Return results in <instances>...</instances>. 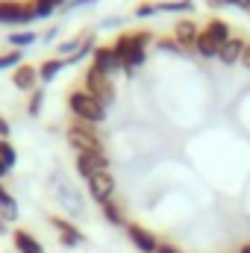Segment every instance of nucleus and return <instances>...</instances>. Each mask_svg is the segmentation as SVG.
Wrapping results in <instances>:
<instances>
[{"label": "nucleus", "instance_id": "1", "mask_svg": "<svg viewBox=\"0 0 250 253\" xmlns=\"http://www.w3.org/2000/svg\"><path fill=\"white\" fill-rule=\"evenodd\" d=\"M153 44V33L150 30H129V33H118L112 42L115 56L121 59V71L132 74L135 68H141L147 59V47Z\"/></svg>", "mask_w": 250, "mask_h": 253}, {"label": "nucleus", "instance_id": "2", "mask_svg": "<svg viewBox=\"0 0 250 253\" xmlns=\"http://www.w3.org/2000/svg\"><path fill=\"white\" fill-rule=\"evenodd\" d=\"M65 138L68 144L74 147V153H106V141H103V132L97 124H85V121H71L65 129Z\"/></svg>", "mask_w": 250, "mask_h": 253}, {"label": "nucleus", "instance_id": "3", "mask_svg": "<svg viewBox=\"0 0 250 253\" xmlns=\"http://www.w3.org/2000/svg\"><path fill=\"white\" fill-rule=\"evenodd\" d=\"M68 109H71V115H74V121H85V124H103L106 121V115H109V109L103 106V103H97L88 91H83V88H74L71 94H68Z\"/></svg>", "mask_w": 250, "mask_h": 253}, {"label": "nucleus", "instance_id": "4", "mask_svg": "<svg viewBox=\"0 0 250 253\" xmlns=\"http://www.w3.org/2000/svg\"><path fill=\"white\" fill-rule=\"evenodd\" d=\"M83 91H88L97 103H103L106 109L115 103V97H118V88H115V80L112 77H106V74H100L97 68H85V74H83V85H80Z\"/></svg>", "mask_w": 250, "mask_h": 253}, {"label": "nucleus", "instance_id": "5", "mask_svg": "<svg viewBox=\"0 0 250 253\" xmlns=\"http://www.w3.org/2000/svg\"><path fill=\"white\" fill-rule=\"evenodd\" d=\"M85 189H88L91 200H94L97 206H103V203L115 200L118 183H115V174H112V168H106V171H94V174L85 180Z\"/></svg>", "mask_w": 250, "mask_h": 253}, {"label": "nucleus", "instance_id": "6", "mask_svg": "<svg viewBox=\"0 0 250 253\" xmlns=\"http://www.w3.org/2000/svg\"><path fill=\"white\" fill-rule=\"evenodd\" d=\"M36 21L30 0H0V24L6 27H27Z\"/></svg>", "mask_w": 250, "mask_h": 253}, {"label": "nucleus", "instance_id": "7", "mask_svg": "<svg viewBox=\"0 0 250 253\" xmlns=\"http://www.w3.org/2000/svg\"><path fill=\"white\" fill-rule=\"evenodd\" d=\"M124 230H126V239H129V245H132L138 253H156V248H159V239H156V233H150L144 224H135V221H129Z\"/></svg>", "mask_w": 250, "mask_h": 253}, {"label": "nucleus", "instance_id": "8", "mask_svg": "<svg viewBox=\"0 0 250 253\" xmlns=\"http://www.w3.org/2000/svg\"><path fill=\"white\" fill-rule=\"evenodd\" d=\"M12 85L24 94H33L36 88H42V80H39V65L21 62L15 71H12Z\"/></svg>", "mask_w": 250, "mask_h": 253}, {"label": "nucleus", "instance_id": "9", "mask_svg": "<svg viewBox=\"0 0 250 253\" xmlns=\"http://www.w3.org/2000/svg\"><path fill=\"white\" fill-rule=\"evenodd\" d=\"M174 42L180 44V50L183 53H194V47H197V36H200V27L191 21V18H180L177 24H174Z\"/></svg>", "mask_w": 250, "mask_h": 253}, {"label": "nucleus", "instance_id": "10", "mask_svg": "<svg viewBox=\"0 0 250 253\" xmlns=\"http://www.w3.org/2000/svg\"><path fill=\"white\" fill-rule=\"evenodd\" d=\"M91 68H97V71L106 74V77H115V74L121 71V59L115 56L112 44H100V47H94V53H91Z\"/></svg>", "mask_w": 250, "mask_h": 253}, {"label": "nucleus", "instance_id": "11", "mask_svg": "<svg viewBox=\"0 0 250 253\" xmlns=\"http://www.w3.org/2000/svg\"><path fill=\"white\" fill-rule=\"evenodd\" d=\"M74 165H77V174H80L83 180H88L94 171H106V168H112V162H109V153H91V156H85V153H77Z\"/></svg>", "mask_w": 250, "mask_h": 253}, {"label": "nucleus", "instance_id": "12", "mask_svg": "<svg viewBox=\"0 0 250 253\" xmlns=\"http://www.w3.org/2000/svg\"><path fill=\"white\" fill-rule=\"evenodd\" d=\"M50 224H53V230L59 233V242H62L65 248H80V245H85V236H83V230H80L77 224H71L68 218L53 215V218H50Z\"/></svg>", "mask_w": 250, "mask_h": 253}, {"label": "nucleus", "instance_id": "13", "mask_svg": "<svg viewBox=\"0 0 250 253\" xmlns=\"http://www.w3.org/2000/svg\"><path fill=\"white\" fill-rule=\"evenodd\" d=\"M245 47H248V42L242 39V36H233L230 42H224V47L218 50V62L221 65H236L242 62V56H245Z\"/></svg>", "mask_w": 250, "mask_h": 253}, {"label": "nucleus", "instance_id": "14", "mask_svg": "<svg viewBox=\"0 0 250 253\" xmlns=\"http://www.w3.org/2000/svg\"><path fill=\"white\" fill-rule=\"evenodd\" d=\"M12 245H15L18 253H44L42 242H39L30 230H24V227H15V230H12Z\"/></svg>", "mask_w": 250, "mask_h": 253}, {"label": "nucleus", "instance_id": "15", "mask_svg": "<svg viewBox=\"0 0 250 253\" xmlns=\"http://www.w3.org/2000/svg\"><path fill=\"white\" fill-rule=\"evenodd\" d=\"M0 218L6 221V224H15L18 221V200H15V194L6 189V183L0 180Z\"/></svg>", "mask_w": 250, "mask_h": 253}, {"label": "nucleus", "instance_id": "16", "mask_svg": "<svg viewBox=\"0 0 250 253\" xmlns=\"http://www.w3.org/2000/svg\"><path fill=\"white\" fill-rule=\"evenodd\" d=\"M203 33H206L209 39H215L221 47H224V42L233 39V30H230V24H227L224 18H209V24L203 27Z\"/></svg>", "mask_w": 250, "mask_h": 253}, {"label": "nucleus", "instance_id": "17", "mask_svg": "<svg viewBox=\"0 0 250 253\" xmlns=\"http://www.w3.org/2000/svg\"><path fill=\"white\" fill-rule=\"evenodd\" d=\"M65 65H68V59H62V56H53V59H42V62H39V80L47 85L50 80H56V77H59V71H62Z\"/></svg>", "mask_w": 250, "mask_h": 253}, {"label": "nucleus", "instance_id": "18", "mask_svg": "<svg viewBox=\"0 0 250 253\" xmlns=\"http://www.w3.org/2000/svg\"><path fill=\"white\" fill-rule=\"evenodd\" d=\"M100 212H103V221H106V224H112V227H126V224H129V221H126V215H124V206H121L118 200L103 203V206H100Z\"/></svg>", "mask_w": 250, "mask_h": 253}, {"label": "nucleus", "instance_id": "19", "mask_svg": "<svg viewBox=\"0 0 250 253\" xmlns=\"http://www.w3.org/2000/svg\"><path fill=\"white\" fill-rule=\"evenodd\" d=\"M218 50H221V44L215 42V39H209L203 30H200V36H197V47H194V53L197 56H203V59H218Z\"/></svg>", "mask_w": 250, "mask_h": 253}, {"label": "nucleus", "instance_id": "20", "mask_svg": "<svg viewBox=\"0 0 250 253\" xmlns=\"http://www.w3.org/2000/svg\"><path fill=\"white\" fill-rule=\"evenodd\" d=\"M0 162L12 171L15 168V162H18V153H15V144L9 141V138H0Z\"/></svg>", "mask_w": 250, "mask_h": 253}, {"label": "nucleus", "instance_id": "21", "mask_svg": "<svg viewBox=\"0 0 250 253\" xmlns=\"http://www.w3.org/2000/svg\"><path fill=\"white\" fill-rule=\"evenodd\" d=\"M42 106H44V85H42V88H36V91L30 94L27 115H30V118H39V115H42Z\"/></svg>", "mask_w": 250, "mask_h": 253}, {"label": "nucleus", "instance_id": "22", "mask_svg": "<svg viewBox=\"0 0 250 253\" xmlns=\"http://www.w3.org/2000/svg\"><path fill=\"white\" fill-rule=\"evenodd\" d=\"M194 0H159V12H191Z\"/></svg>", "mask_w": 250, "mask_h": 253}, {"label": "nucleus", "instance_id": "23", "mask_svg": "<svg viewBox=\"0 0 250 253\" xmlns=\"http://www.w3.org/2000/svg\"><path fill=\"white\" fill-rule=\"evenodd\" d=\"M36 39H39L36 33L24 30V33H12V36H9V44H12V50H21V47H30Z\"/></svg>", "mask_w": 250, "mask_h": 253}, {"label": "nucleus", "instance_id": "24", "mask_svg": "<svg viewBox=\"0 0 250 253\" xmlns=\"http://www.w3.org/2000/svg\"><path fill=\"white\" fill-rule=\"evenodd\" d=\"M33 3V12H36V18H50L59 6H56V0H30Z\"/></svg>", "mask_w": 250, "mask_h": 253}, {"label": "nucleus", "instance_id": "25", "mask_svg": "<svg viewBox=\"0 0 250 253\" xmlns=\"http://www.w3.org/2000/svg\"><path fill=\"white\" fill-rule=\"evenodd\" d=\"M21 59H24V53L21 50H9V53H0V71H6V68H18L21 65Z\"/></svg>", "mask_w": 250, "mask_h": 253}, {"label": "nucleus", "instance_id": "26", "mask_svg": "<svg viewBox=\"0 0 250 253\" xmlns=\"http://www.w3.org/2000/svg\"><path fill=\"white\" fill-rule=\"evenodd\" d=\"M156 12H159V0H144V3L135 6V18H150Z\"/></svg>", "mask_w": 250, "mask_h": 253}, {"label": "nucleus", "instance_id": "27", "mask_svg": "<svg viewBox=\"0 0 250 253\" xmlns=\"http://www.w3.org/2000/svg\"><path fill=\"white\" fill-rule=\"evenodd\" d=\"M156 47H159V50H171V53H183V50H180V44L174 42V36H168V39H159V42H156Z\"/></svg>", "mask_w": 250, "mask_h": 253}, {"label": "nucleus", "instance_id": "28", "mask_svg": "<svg viewBox=\"0 0 250 253\" xmlns=\"http://www.w3.org/2000/svg\"><path fill=\"white\" fill-rule=\"evenodd\" d=\"M156 253H183L177 245H171V242H159V248H156Z\"/></svg>", "mask_w": 250, "mask_h": 253}, {"label": "nucleus", "instance_id": "29", "mask_svg": "<svg viewBox=\"0 0 250 253\" xmlns=\"http://www.w3.org/2000/svg\"><path fill=\"white\" fill-rule=\"evenodd\" d=\"M9 132H12V126H9V121L0 115V138H9Z\"/></svg>", "mask_w": 250, "mask_h": 253}, {"label": "nucleus", "instance_id": "30", "mask_svg": "<svg viewBox=\"0 0 250 253\" xmlns=\"http://www.w3.org/2000/svg\"><path fill=\"white\" fill-rule=\"evenodd\" d=\"M209 9H221V6H230V0H206Z\"/></svg>", "mask_w": 250, "mask_h": 253}, {"label": "nucleus", "instance_id": "31", "mask_svg": "<svg viewBox=\"0 0 250 253\" xmlns=\"http://www.w3.org/2000/svg\"><path fill=\"white\" fill-rule=\"evenodd\" d=\"M230 6H239V9H248L250 12V0H230Z\"/></svg>", "mask_w": 250, "mask_h": 253}, {"label": "nucleus", "instance_id": "32", "mask_svg": "<svg viewBox=\"0 0 250 253\" xmlns=\"http://www.w3.org/2000/svg\"><path fill=\"white\" fill-rule=\"evenodd\" d=\"M242 65H245V68L250 71V42H248V47H245V56H242Z\"/></svg>", "mask_w": 250, "mask_h": 253}, {"label": "nucleus", "instance_id": "33", "mask_svg": "<svg viewBox=\"0 0 250 253\" xmlns=\"http://www.w3.org/2000/svg\"><path fill=\"white\" fill-rule=\"evenodd\" d=\"M6 174H9V168H6V165H3V162H0V180H3V177H6Z\"/></svg>", "mask_w": 250, "mask_h": 253}, {"label": "nucleus", "instance_id": "34", "mask_svg": "<svg viewBox=\"0 0 250 253\" xmlns=\"http://www.w3.org/2000/svg\"><path fill=\"white\" fill-rule=\"evenodd\" d=\"M6 230H9V224H6V221L0 218V233H6Z\"/></svg>", "mask_w": 250, "mask_h": 253}, {"label": "nucleus", "instance_id": "35", "mask_svg": "<svg viewBox=\"0 0 250 253\" xmlns=\"http://www.w3.org/2000/svg\"><path fill=\"white\" fill-rule=\"evenodd\" d=\"M239 253H250V242H248V245H242V248H239Z\"/></svg>", "mask_w": 250, "mask_h": 253}, {"label": "nucleus", "instance_id": "36", "mask_svg": "<svg viewBox=\"0 0 250 253\" xmlns=\"http://www.w3.org/2000/svg\"><path fill=\"white\" fill-rule=\"evenodd\" d=\"M65 3H71V0H56V6H65Z\"/></svg>", "mask_w": 250, "mask_h": 253}]
</instances>
